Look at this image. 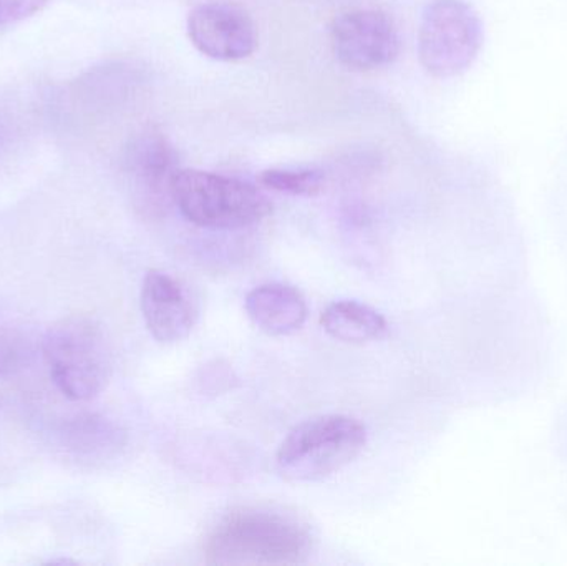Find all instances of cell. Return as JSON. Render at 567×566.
<instances>
[{
    "mask_svg": "<svg viewBox=\"0 0 567 566\" xmlns=\"http://www.w3.org/2000/svg\"><path fill=\"white\" fill-rule=\"evenodd\" d=\"M483 23L463 0H433L420 20L419 59L436 79L462 75L478 56Z\"/></svg>",
    "mask_w": 567,
    "mask_h": 566,
    "instance_id": "5",
    "label": "cell"
},
{
    "mask_svg": "<svg viewBox=\"0 0 567 566\" xmlns=\"http://www.w3.org/2000/svg\"><path fill=\"white\" fill-rule=\"evenodd\" d=\"M249 319L269 336H289L307 321L306 298L299 289L282 282L256 286L245 301Z\"/></svg>",
    "mask_w": 567,
    "mask_h": 566,
    "instance_id": "11",
    "label": "cell"
},
{
    "mask_svg": "<svg viewBox=\"0 0 567 566\" xmlns=\"http://www.w3.org/2000/svg\"><path fill=\"white\" fill-rule=\"evenodd\" d=\"M49 0H0V25L20 22L40 12Z\"/></svg>",
    "mask_w": 567,
    "mask_h": 566,
    "instance_id": "14",
    "label": "cell"
},
{
    "mask_svg": "<svg viewBox=\"0 0 567 566\" xmlns=\"http://www.w3.org/2000/svg\"><path fill=\"white\" fill-rule=\"evenodd\" d=\"M186 30L198 52L219 62L248 59L258 49L255 20L236 3L208 2L195 7Z\"/></svg>",
    "mask_w": 567,
    "mask_h": 566,
    "instance_id": "7",
    "label": "cell"
},
{
    "mask_svg": "<svg viewBox=\"0 0 567 566\" xmlns=\"http://www.w3.org/2000/svg\"><path fill=\"white\" fill-rule=\"evenodd\" d=\"M323 331L347 344L379 341L389 331L386 319L377 309L359 301H336L320 315Z\"/></svg>",
    "mask_w": 567,
    "mask_h": 566,
    "instance_id": "12",
    "label": "cell"
},
{
    "mask_svg": "<svg viewBox=\"0 0 567 566\" xmlns=\"http://www.w3.org/2000/svg\"><path fill=\"white\" fill-rule=\"evenodd\" d=\"M60 447L75 461L103 464L118 457L125 449L126 434L112 419L82 414L66 419L56 432Z\"/></svg>",
    "mask_w": 567,
    "mask_h": 566,
    "instance_id": "10",
    "label": "cell"
},
{
    "mask_svg": "<svg viewBox=\"0 0 567 566\" xmlns=\"http://www.w3.org/2000/svg\"><path fill=\"white\" fill-rule=\"evenodd\" d=\"M178 156L158 130L148 128L133 138L125 153V172L140 212L158 215L173 202L172 183Z\"/></svg>",
    "mask_w": 567,
    "mask_h": 566,
    "instance_id": "8",
    "label": "cell"
},
{
    "mask_svg": "<svg viewBox=\"0 0 567 566\" xmlns=\"http://www.w3.org/2000/svg\"><path fill=\"white\" fill-rule=\"evenodd\" d=\"M140 306L150 335L163 344L188 338L198 321V309L185 286L162 269L146 272Z\"/></svg>",
    "mask_w": 567,
    "mask_h": 566,
    "instance_id": "9",
    "label": "cell"
},
{
    "mask_svg": "<svg viewBox=\"0 0 567 566\" xmlns=\"http://www.w3.org/2000/svg\"><path fill=\"white\" fill-rule=\"evenodd\" d=\"M7 371V364L6 362L2 361V359H0V374H2V372H6Z\"/></svg>",
    "mask_w": 567,
    "mask_h": 566,
    "instance_id": "15",
    "label": "cell"
},
{
    "mask_svg": "<svg viewBox=\"0 0 567 566\" xmlns=\"http://www.w3.org/2000/svg\"><path fill=\"white\" fill-rule=\"evenodd\" d=\"M367 438L365 425L350 415L309 419L284 439L276 454V469L287 482L323 481L352 464L365 449Z\"/></svg>",
    "mask_w": 567,
    "mask_h": 566,
    "instance_id": "3",
    "label": "cell"
},
{
    "mask_svg": "<svg viewBox=\"0 0 567 566\" xmlns=\"http://www.w3.org/2000/svg\"><path fill=\"white\" fill-rule=\"evenodd\" d=\"M309 524L269 507L229 512L208 535L206 562L212 565H299L313 550Z\"/></svg>",
    "mask_w": 567,
    "mask_h": 566,
    "instance_id": "1",
    "label": "cell"
},
{
    "mask_svg": "<svg viewBox=\"0 0 567 566\" xmlns=\"http://www.w3.org/2000/svg\"><path fill=\"white\" fill-rule=\"evenodd\" d=\"M259 185L290 196H317L323 192L326 176L319 169L269 168L258 175Z\"/></svg>",
    "mask_w": 567,
    "mask_h": 566,
    "instance_id": "13",
    "label": "cell"
},
{
    "mask_svg": "<svg viewBox=\"0 0 567 566\" xmlns=\"http://www.w3.org/2000/svg\"><path fill=\"white\" fill-rule=\"evenodd\" d=\"M330 40L337 60L357 72L390 65L400 53L399 30L380 10L357 9L340 13L333 20Z\"/></svg>",
    "mask_w": 567,
    "mask_h": 566,
    "instance_id": "6",
    "label": "cell"
},
{
    "mask_svg": "<svg viewBox=\"0 0 567 566\" xmlns=\"http://www.w3.org/2000/svg\"><path fill=\"white\" fill-rule=\"evenodd\" d=\"M43 359L50 378L70 401L96 398L112 372V352L102 326L89 316H69L47 329Z\"/></svg>",
    "mask_w": 567,
    "mask_h": 566,
    "instance_id": "2",
    "label": "cell"
},
{
    "mask_svg": "<svg viewBox=\"0 0 567 566\" xmlns=\"http://www.w3.org/2000/svg\"><path fill=\"white\" fill-rule=\"evenodd\" d=\"M172 199L189 223L209 229L248 228L272 212L268 196L256 186L203 169L179 168Z\"/></svg>",
    "mask_w": 567,
    "mask_h": 566,
    "instance_id": "4",
    "label": "cell"
}]
</instances>
